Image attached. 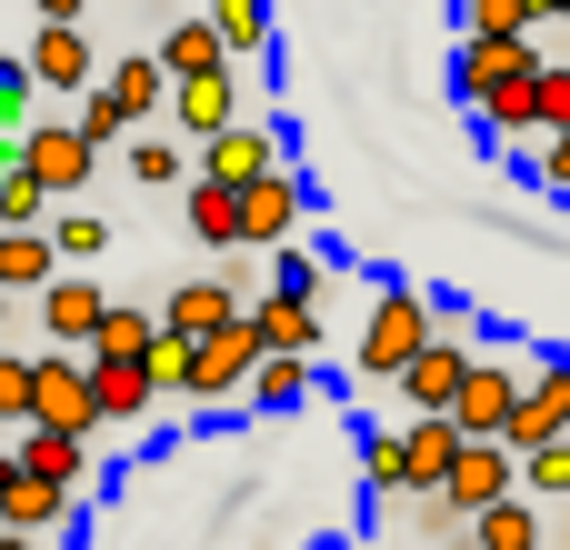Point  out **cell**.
<instances>
[{
    "instance_id": "obj_35",
    "label": "cell",
    "mask_w": 570,
    "mask_h": 550,
    "mask_svg": "<svg viewBox=\"0 0 570 550\" xmlns=\"http://www.w3.org/2000/svg\"><path fill=\"white\" fill-rule=\"evenodd\" d=\"M20 421H30V351L0 341V431H20Z\"/></svg>"
},
{
    "instance_id": "obj_2",
    "label": "cell",
    "mask_w": 570,
    "mask_h": 550,
    "mask_svg": "<svg viewBox=\"0 0 570 550\" xmlns=\"http://www.w3.org/2000/svg\"><path fill=\"white\" fill-rule=\"evenodd\" d=\"M491 331H501V321H461V311H451V321H431V341L391 371L401 411H451V391H461V371H471V351H481Z\"/></svg>"
},
{
    "instance_id": "obj_10",
    "label": "cell",
    "mask_w": 570,
    "mask_h": 550,
    "mask_svg": "<svg viewBox=\"0 0 570 550\" xmlns=\"http://www.w3.org/2000/svg\"><path fill=\"white\" fill-rule=\"evenodd\" d=\"M30 321H40V341H60V351H80V341H90V321H100V281L60 261V271H50V281L30 291Z\"/></svg>"
},
{
    "instance_id": "obj_15",
    "label": "cell",
    "mask_w": 570,
    "mask_h": 550,
    "mask_svg": "<svg viewBox=\"0 0 570 550\" xmlns=\"http://www.w3.org/2000/svg\"><path fill=\"white\" fill-rule=\"evenodd\" d=\"M80 381H90V431H120V421H150V411H160V391L140 381V361L80 351Z\"/></svg>"
},
{
    "instance_id": "obj_17",
    "label": "cell",
    "mask_w": 570,
    "mask_h": 550,
    "mask_svg": "<svg viewBox=\"0 0 570 550\" xmlns=\"http://www.w3.org/2000/svg\"><path fill=\"white\" fill-rule=\"evenodd\" d=\"M230 311H240V271H200V281H170V301H160L150 321L190 341V331H220Z\"/></svg>"
},
{
    "instance_id": "obj_28",
    "label": "cell",
    "mask_w": 570,
    "mask_h": 550,
    "mask_svg": "<svg viewBox=\"0 0 570 550\" xmlns=\"http://www.w3.org/2000/svg\"><path fill=\"white\" fill-rule=\"evenodd\" d=\"M100 251H110V220H100V210H60V220H50V261L100 271Z\"/></svg>"
},
{
    "instance_id": "obj_34",
    "label": "cell",
    "mask_w": 570,
    "mask_h": 550,
    "mask_svg": "<svg viewBox=\"0 0 570 550\" xmlns=\"http://www.w3.org/2000/svg\"><path fill=\"white\" fill-rule=\"evenodd\" d=\"M521 180H541V190H561V200H570V130H541V140L521 150Z\"/></svg>"
},
{
    "instance_id": "obj_22",
    "label": "cell",
    "mask_w": 570,
    "mask_h": 550,
    "mask_svg": "<svg viewBox=\"0 0 570 550\" xmlns=\"http://www.w3.org/2000/svg\"><path fill=\"white\" fill-rule=\"evenodd\" d=\"M200 20H210V40H220V60H271V0H200Z\"/></svg>"
},
{
    "instance_id": "obj_29",
    "label": "cell",
    "mask_w": 570,
    "mask_h": 550,
    "mask_svg": "<svg viewBox=\"0 0 570 550\" xmlns=\"http://www.w3.org/2000/svg\"><path fill=\"white\" fill-rule=\"evenodd\" d=\"M140 341H150V311L100 301V321H90V341H80V351H100V361H140Z\"/></svg>"
},
{
    "instance_id": "obj_21",
    "label": "cell",
    "mask_w": 570,
    "mask_h": 550,
    "mask_svg": "<svg viewBox=\"0 0 570 550\" xmlns=\"http://www.w3.org/2000/svg\"><path fill=\"white\" fill-rule=\"evenodd\" d=\"M451 451H461L451 411H411V421H401V481H411V491H431V481L451 471Z\"/></svg>"
},
{
    "instance_id": "obj_37",
    "label": "cell",
    "mask_w": 570,
    "mask_h": 550,
    "mask_svg": "<svg viewBox=\"0 0 570 550\" xmlns=\"http://www.w3.org/2000/svg\"><path fill=\"white\" fill-rule=\"evenodd\" d=\"M40 20H90V0H30Z\"/></svg>"
},
{
    "instance_id": "obj_4",
    "label": "cell",
    "mask_w": 570,
    "mask_h": 550,
    "mask_svg": "<svg viewBox=\"0 0 570 550\" xmlns=\"http://www.w3.org/2000/svg\"><path fill=\"white\" fill-rule=\"evenodd\" d=\"M230 190H240V251L301 240V220H311V190H301V170H291V160H271V170H250V180H230Z\"/></svg>"
},
{
    "instance_id": "obj_3",
    "label": "cell",
    "mask_w": 570,
    "mask_h": 550,
    "mask_svg": "<svg viewBox=\"0 0 570 550\" xmlns=\"http://www.w3.org/2000/svg\"><path fill=\"white\" fill-rule=\"evenodd\" d=\"M10 150H20V170H30L50 200H70V190H90V180H100V150L80 140V120H20V130H10Z\"/></svg>"
},
{
    "instance_id": "obj_12",
    "label": "cell",
    "mask_w": 570,
    "mask_h": 550,
    "mask_svg": "<svg viewBox=\"0 0 570 550\" xmlns=\"http://www.w3.org/2000/svg\"><path fill=\"white\" fill-rule=\"evenodd\" d=\"M451 511H481V501H501V491H521V461H511V441H461L451 451V471L431 481Z\"/></svg>"
},
{
    "instance_id": "obj_18",
    "label": "cell",
    "mask_w": 570,
    "mask_h": 550,
    "mask_svg": "<svg viewBox=\"0 0 570 550\" xmlns=\"http://www.w3.org/2000/svg\"><path fill=\"white\" fill-rule=\"evenodd\" d=\"M70 511H80V491H50V481H30V471H10V481H0V531L50 541V531H70Z\"/></svg>"
},
{
    "instance_id": "obj_32",
    "label": "cell",
    "mask_w": 570,
    "mask_h": 550,
    "mask_svg": "<svg viewBox=\"0 0 570 550\" xmlns=\"http://www.w3.org/2000/svg\"><path fill=\"white\" fill-rule=\"evenodd\" d=\"M361 481H371V501H411V481H401V431H361Z\"/></svg>"
},
{
    "instance_id": "obj_27",
    "label": "cell",
    "mask_w": 570,
    "mask_h": 550,
    "mask_svg": "<svg viewBox=\"0 0 570 550\" xmlns=\"http://www.w3.org/2000/svg\"><path fill=\"white\" fill-rule=\"evenodd\" d=\"M140 381H150L160 401H190V341L150 321V341H140Z\"/></svg>"
},
{
    "instance_id": "obj_8",
    "label": "cell",
    "mask_w": 570,
    "mask_h": 550,
    "mask_svg": "<svg viewBox=\"0 0 570 550\" xmlns=\"http://www.w3.org/2000/svg\"><path fill=\"white\" fill-rule=\"evenodd\" d=\"M0 441H10V471H30V481H50V491H90V431L20 421V431H0Z\"/></svg>"
},
{
    "instance_id": "obj_25",
    "label": "cell",
    "mask_w": 570,
    "mask_h": 550,
    "mask_svg": "<svg viewBox=\"0 0 570 550\" xmlns=\"http://www.w3.org/2000/svg\"><path fill=\"white\" fill-rule=\"evenodd\" d=\"M150 60H160V80H190V70H220V40H210L200 10H170V30L150 40Z\"/></svg>"
},
{
    "instance_id": "obj_42",
    "label": "cell",
    "mask_w": 570,
    "mask_h": 550,
    "mask_svg": "<svg viewBox=\"0 0 570 550\" xmlns=\"http://www.w3.org/2000/svg\"><path fill=\"white\" fill-rule=\"evenodd\" d=\"M531 10H541V0H531Z\"/></svg>"
},
{
    "instance_id": "obj_26",
    "label": "cell",
    "mask_w": 570,
    "mask_h": 550,
    "mask_svg": "<svg viewBox=\"0 0 570 550\" xmlns=\"http://www.w3.org/2000/svg\"><path fill=\"white\" fill-rule=\"evenodd\" d=\"M50 271H60V261H50V230H40V220H10V230H0V291L30 301Z\"/></svg>"
},
{
    "instance_id": "obj_36",
    "label": "cell",
    "mask_w": 570,
    "mask_h": 550,
    "mask_svg": "<svg viewBox=\"0 0 570 550\" xmlns=\"http://www.w3.org/2000/svg\"><path fill=\"white\" fill-rule=\"evenodd\" d=\"M531 0H461V30H531Z\"/></svg>"
},
{
    "instance_id": "obj_16",
    "label": "cell",
    "mask_w": 570,
    "mask_h": 550,
    "mask_svg": "<svg viewBox=\"0 0 570 550\" xmlns=\"http://www.w3.org/2000/svg\"><path fill=\"white\" fill-rule=\"evenodd\" d=\"M240 321H250V341L261 351H321L331 331H321V301H301V291H261V301H240Z\"/></svg>"
},
{
    "instance_id": "obj_24",
    "label": "cell",
    "mask_w": 570,
    "mask_h": 550,
    "mask_svg": "<svg viewBox=\"0 0 570 550\" xmlns=\"http://www.w3.org/2000/svg\"><path fill=\"white\" fill-rule=\"evenodd\" d=\"M180 210H190V230H200L210 251H240V190H230V180L190 170V180H180Z\"/></svg>"
},
{
    "instance_id": "obj_9",
    "label": "cell",
    "mask_w": 570,
    "mask_h": 550,
    "mask_svg": "<svg viewBox=\"0 0 570 550\" xmlns=\"http://www.w3.org/2000/svg\"><path fill=\"white\" fill-rule=\"evenodd\" d=\"M30 421H50V431H90V381H80V351H30ZM100 441V431H90Z\"/></svg>"
},
{
    "instance_id": "obj_1",
    "label": "cell",
    "mask_w": 570,
    "mask_h": 550,
    "mask_svg": "<svg viewBox=\"0 0 570 550\" xmlns=\"http://www.w3.org/2000/svg\"><path fill=\"white\" fill-rule=\"evenodd\" d=\"M431 321H441V301L431 291H411V281H381L371 291V321H361V341H351V361H361V381H381L391 391V371L431 341Z\"/></svg>"
},
{
    "instance_id": "obj_7",
    "label": "cell",
    "mask_w": 570,
    "mask_h": 550,
    "mask_svg": "<svg viewBox=\"0 0 570 550\" xmlns=\"http://www.w3.org/2000/svg\"><path fill=\"white\" fill-rule=\"evenodd\" d=\"M541 50H531V30H461V50H451V90H461V110L471 100H491L501 80H521Z\"/></svg>"
},
{
    "instance_id": "obj_14",
    "label": "cell",
    "mask_w": 570,
    "mask_h": 550,
    "mask_svg": "<svg viewBox=\"0 0 570 550\" xmlns=\"http://www.w3.org/2000/svg\"><path fill=\"white\" fill-rule=\"evenodd\" d=\"M20 70H30V90H80V80L100 70V50H90L80 20H40L30 50H20Z\"/></svg>"
},
{
    "instance_id": "obj_11",
    "label": "cell",
    "mask_w": 570,
    "mask_h": 550,
    "mask_svg": "<svg viewBox=\"0 0 570 550\" xmlns=\"http://www.w3.org/2000/svg\"><path fill=\"white\" fill-rule=\"evenodd\" d=\"M250 321L230 311L220 331H190V401H240V371H250Z\"/></svg>"
},
{
    "instance_id": "obj_41",
    "label": "cell",
    "mask_w": 570,
    "mask_h": 550,
    "mask_svg": "<svg viewBox=\"0 0 570 550\" xmlns=\"http://www.w3.org/2000/svg\"><path fill=\"white\" fill-rule=\"evenodd\" d=\"M421 550H461V541H421Z\"/></svg>"
},
{
    "instance_id": "obj_13",
    "label": "cell",
    "mask_w": 570,
    "mask_h": 550,
    "mask_svg": "<svg viewBox=\"0 0 570 550\" xmlns=\"http://www.w3.org/2000/svg\"><path fill=\"white\" fill-rule=\"evenodd\" d=\"M551 431H570V361L521 371V401H511V421H501L511 451H531V441H551Z\"/></svg>"
},
{
    "instance_id": "obj_39",
    "label": "cell",
    "mask_w": 570,
    "mask_h": 550,
    "mask_svg": "<svg viewBox=\"0 0 570 550\" xmlns=\"http://www.w3.org/2000/svg\"><path fill=\"white\" fill-rule=\"evenodd\" d=\"M541 20H561V30H570V0H541Z\"/></svg>"
},
{
    "instance_id": "obj_30",
    "label": "cell",
    "mask_w": 570,
    "mask_h": 550,
    "mask_svg": "<svg viewBox=\"0 0 570 550\" xmlns=\"http://www.w3.org/2000/svg\"><path fill=\"white\" fill-rule=\"evenodd\" d=\"M531 130H570V60H531Z\"/></svg>"
},
{
    "instance_id": "obj_23",
    "label": "cell",
    "mask_w": 570,
    "mask_h": 550,
    "mask_svg": "<svg viewBox=\"0 0 570 550\" xmlns=\"http://www.w3.org/2000/svg\"><path fill=\"white\" fill-rule=\"evenodd\" d=\"M110 150H120V170H130L140 190H180V180H190V160H180V140H170V130H150V120H140V130H120Z\"/></svg>"
},
{
    "instance_id": "obj_19",
    "label": "cell",
    "mask_w": 570,
    "mask_h": 550,
    "mask_svg": "<svg viewBox=\"0 0 570 550\" xmlns=\"http://www.w3.org/2000/svg\"><path fill=\"white\" fill-rule=\"evenodd\" d=\"M461 550H541V511H531V491L481 501V511L461 521Z\"/></svg>"
},
{
    "instance_id": "obj_38",
    "label": "cell",
    "mask_w": 570,
    "mask_h": 550,
    "mask_svg": "<svg viewBox=\"0 0 570 550\" xmlns=\"http://www.w3.org/2000/svg\"><path fill=\"white\" fill-rule=\"evenodd\" d=\"M10 321H20V301H10V291H0V341H10Z\"/></svg>"
},
{
    "instance_id": "obj_40",
    "label": "cell",
    "mask_w": 570,
    "mask_h": 550,
    "mask_svg": "<svg viewBox=\"0 0 570 550\" xmlns=\"http://www.w3.org/2000/svg\"><path fill=\"white\" fill-rule=\"evenodd\" d=\"M0 481H10V441H0Z\"/></svg>"
},
{
    "instance_id": "obj_33",
    "label": "cell",
    "mask_w": 570,
    "mask_h": 550,
    "mask_svg": "<svg viewBox=\"0 0 570 550\" xmlns=\"http://www.w3.org/2000/svg\"><path fill=\"white\" fill-rule=\"evenodd\" d=\"M511 461H521V491H570V431L531 441V451H511Z\"/></svg>"
},
{
    "instance_id": "obj_20",
    "label": "cell",
    "mask_w": 570,
    "mask_h": 550,
    "mask_svg": "<svg viewBox=\"0 0 570 550\" xmlns=\"http://www.w3.org/2000/svg\"><path fill=\"white\" fill-rule=\"evenodd\" d=\"M240 401H250V411H301V401H311V361H301V351H250Z\"/></svg>"
},
{
    "instance_id": "obj_31",
    "label": "cell",
    "mask_w": 570,
    "mask_h": 550,
    "mask_svg": "<svg viewBox=\"0 0 570 550\" xmlns=\"http://www.w3.org/2000/svg\"><path fill=\"white\" fill-rule=\"evenodd\" d=\"M281 261H271V291H301V301H321V271L341 261V240H321V251H291V240H271Z\"/></svg>"
},
{
    "instance_id": "obj_6",
    "label": "cell",
    "mask_w": 570,
    "mask_h": 550,
    "mask_svg": "<svg viewBox=\"0 0 570 550\" xmlns=\"http://www.w3.org/2000/svg\"><path fill=\"white\" fill-rule=\"evenodd\" d=\"M160 110L180 120V150H190V140H210L220 120H240V110H250V80H240V60H220V70L170 80V90H160Z\"/></svg>"
},
{
    "instance_id": "obj_5",
    "label": "cell",
    "mask_w": 570,
    "mask_h": 550,
    "mask_svg": "<svg viewBox=\"0 0 570 550\" xmlns=\"http://www.w3.org/2000/svg\"><path fill=\"white\" fill-rule=\"evenodd\" d=\"M511 401H521V371H511V351H471V371H461V391H451V431L461 441H501V421H511Z\"/></svg>"
}]
</instances>
